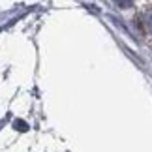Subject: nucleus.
I'll list each match as a JSON object with an SVG mask.
<instances>
[{
	"label": "nucleus",
	"instance_id": "3",
	"mask_svg": "<svg viewBox=\"0 0 152 152\" xmlns=\"http://www.w3.org/2000/svg\"><path fill=\"white\" fill-rule=\"evenodd\" d=\"M116 2V6L118 8H122V10H126V8H130L132 6V0H115Z\"/></svg>",
	"mask_w": 152,
	"mask_h": 152
},
{
	"label": "nucleus",
	"instance_id": "1",
	"mask_svg": "<svg viewBox=\"0 0 152 152\" xmlns=\"http://www.w3.org/2000/svg\"><path fill=\"white\" fill-rule=\"evenodd\" d=\"M13 128H15L17 132H26L28 130V124H26L25 120H15L13 122Z\"/></svg>",
	"mask_w": 152,
	"mask_h": 152
},
{
	"label": "nucleus",
	"instance_id": "2",
	"mask_svg": "<svg viewBox=\"0 0 152 152\" xmlns=\"http://www.w3.org/2000/svg\"><path fill=\"white\" fill-rule=\"evenodd\" d=\"M145 21H147V28H148V32L152 34V10H148L147 13H145Z\"/></svg>",
	"mask_w": 152,
	"mask_h": 152
}]
</instances>
